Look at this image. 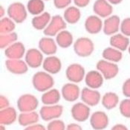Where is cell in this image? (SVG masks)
I'll return each instance as SVG.
<instances>
[{
	"label": "cell",
	"mask_w": 130,
	"mask_h": 130,
	"mask_svg": "<svg viewBox=\"0 0 130 130\" xmlns=\"http://www.w3.org/2000/svg\"><path fill=\"white\" fill-rule=\"evenodd\" d=\"M32 85L37 91L45 92L52 89L54 85V80L51 74L45 71H40L33 75Z\"/></svg>",
	"instance_id": "cell-1"
},
{
	"label": "cell",
	"mask_w": 130,
	"mask_h": 130,
	"mask_svg": "<svg viewBox=\"0 0 130 130\" xmlns=\"http://www.w3.org/2000/svg\"><path fill=\"white\" fill-rule=\"evenodd\" d=\"M74 53L80 57H88L94 51V44L93 41L88 37H79L73 44Z\"/></svg>",
	"instance_id": "cell-2"
},
{
	"label": "cell",
	"mask_w": 130,
	"mask_h": 130,
	"mask_svg": "<svg viewBox=\"0 0 130 130\" xmlns=\"http://www.w3.org/2000/svg\"><path fill=\"white\" fill-rule=\"evenodd\" d=\"M28 11L26 6L20 2L11 3L7 9L8 17L13 20L17 24L24 22L28 17Z\"/></svg>",
	"instance_id": "cell-3"
},
{
	"label": "cell",
	"mask_w": 130,
	"mask_h": 130,
	"mask_svg": "<svg viewBox=\"0 0 130 130\" xmlns=\"http://www.w3.org/2000/svg\"><path fill=\"white\" fill-rule=\"evenodd\" d=\"M96 69L100 71L104 79L106 80L115 78L119 73V67L117 63L109 62L104 59L99 60L97 62Z\"/></svg>",
	"instance_id": "cell-4"
},
{
	"label": "cell",
	"mask_w": 130,
	"mask_h": 130,
	"mask_svg": "<svg viewBox=\"0 0 130 130\" xmlns=\"http://www.w3.org/2000/svg\"><path fill=\"white\" fill-rule=\"evenodd\" d=\"M67 28V22L63 17L60 15H54L52 17L49 24L43 30V34L46 37H56L60 31L66 30Z\"/></svg>",
	"instance_id": "cell-5"
},
{
	"label": "cell",
	"mask_w": 130,
	"mask_h": 130,
	"mask_svg": "<svg viewBox=\"0 0 130 130\" xmlns=\"http://www.w3.org/2000/svg\"><path fill=\"white\" fill-rule=\"evenodd\" d=\"M39 105L38 99L33 94H25L17 100V108L21 112H30L37 109Z\"/></svg>",
	"instance_id": "cell-6"
},
{
	"label": "cell",
	"mask_w": 130,
	"mask_h": 130,
	"mask_svg": "<svg viewBox=\"0 0 130 130\" xmlns=\"http://www.w3.org/2000/svg\"><path fill=\"white\" fill-rule=\"evenodd\" d=\"M85 68L79 63H71L66 69V77L69 81L79 83L85 79Z\"/></svg>",
	"instance_id": "cell-7"
},
{
	"label": "cell",
	"mask_w": 130,
	"mask_h": 130,
	"mask_svg": "<svg viewBox=\"0 0 130 130\" xmlns=\"http://www.w3.org/2000/svg\"><path fill=\"white\" fill-rule=\"evenodd\" d=\"M63 111L61 105H45L41 108L40 115L41 118L45 121H51L59 118Z\"/></svg>",
	"instance_id": "cell-8"
},
{
	"label": "cell",
	"mask_w": 130,
	"mask_h": 130,
	"mask_svg": "<svg viewBox=\"0 0 130 130\" xmlns=\"http://www.w3.org/2000/svg\"><path fill=\"white\" fill-rule=\"evenodd\" d=\"M25 61L28 64V67L31 69H38L42 66L44 57L43 54L40 49L32 48L26 51L25 55Z\"/></svg>",
	"instance_id": "cell-9"
},
{
	"label": "cell",
	"mask_w": 130,
	"mask_h": 130,
	"mask_svg": "<svg viewBox=\"0 0 130 130\" xmlns=\"http://www.w3.org/2000/svg\"><path fill=\"white\" fill-rule=\"evenodd\" d=\"M5 65L7 70L16 75H22L26 74L29 68L26 62L22 60V59H7Z\"/></svg>",
	"instance_id": "cell-10"
},
{
	"label": "cell",
	"mask_w": 130,
	"mask_h": 130,
	"mask_svg": "<svg viewBox=\"0 0 130 130\" xmlns=\"http://www.w3.org/2000/svg\"><path fill=\"white\" fill-rule=\"evenodd\" d=\"M121 20L118 15H111L103 21V31L106 36H112L120 30Z\"/></svg>",
	"instance_id": "cell-11"
},
{
	"label": "cell",
	"mask_w": 130,
	"mask_h": 130,
	"mask_svg": "<svg viewBox=\"0 0 130 130\" xmlns=\"http://www.w3.org/2000/svg\"><path fill=\"white\" fill-rule=\"evenodd\" d=\"M5 56L7 57V59H22L23 57H25L26 49L25 47V45L21 42H15L14 43L11 44L8 48L4 49Z\"/></svg>",
	"instance_id": "cell-12"
},
{
	"label": "cell",
	"mask_w": 130,
	"mask_h": 130,
	"mask_svg": "<svg viewBox=\"0 0 130 130\" xmlns=\"http://www.w3.org/2000/svg\"><path fill=\"white\" fill-rule=\"evenodd\" d=\"M71 116L78 122H84L89 118L90 108L84 103H77L71 107Z\"/></svg>",
	"instance_id": "cell-13"
},
{
	"label": "cell",
	"mask_w": 130,
	"mask_h": 130,
	"mask_svg": "<svg viewBox=\"0 0 130 130\" xmlns=\"http://www.w3.org/2000/svg\"><path fill=\"white\" fill-rule=\"evenodd\" d=\"M80 98L83 103H86L89 106H97L101 98L100 92L98 91L89 87H85L82 89Z\"/></svg>",
	"instance_id": "cell-14"
},
{
	"label": "cell",
	"mask_w": 130,
	"mask_h": 130,
	"mask_svg": "<svg viewBox=\"0 0 130 130\" xmlns=\"http://www.w3.org/2000/svg\"><path fill=\"white\" fill-rule=\"evenodd\" d=\"M61 94L65 100L68 102H74L79 98L81 91L77 83L70 82L66 83L62 87Z\"/></svg>",
	"instance_id": "cell-15"
},
{
	"label": "cell",
	"mask_w": 130,
	"mask_h": 130,
	"mask_svg": "<svg viewBox=\"0 0 130 130\" xmlns=\"http://www.w3.org/2000/svg\"><path fill=\"white\" fill-rule=\"evenodd\" d=\"M93 11L100 18H107L112 15L113 7L107 0H96L93 5Z\"/></svg>",
	"instance_id": "cell-16"
},
{
	"label": "cell",
	"mask_w": 130,
	"mask_h": 130,
	"mask_svg": "<svg viewBox=\"0 0 130 130\" xmlns=\"http://www.w3.org/2000/svg\"><path fill=\"white\" fill-rule=\"evenodd\" d=\"M57 44L56 40L51 37H42L38 42V48L43 54L47 56L54 55L57 51Z\"/></svg>",
	"instance_id": "cell-17"
},
{
	"label": "cell",
	"mask_w": 130,
	"mask_h": 130,
	"mask_svg": "<svg viewBox=\"0 0 130 130\" xmlns=\"http://www.w3.org/2000/svg\"><path fill=\"white\" fill-rule=\"evenodd\" d=\"M86 30L90 34H98L103 30V22L100 17L97 15H90L88 17L84 23Z\"/></svg>",
	"instance_id": "cell-18"
},
{
	"label": "cell",
	"mask_w": 130,
	"mask_h": 130,
	"mask_svg": "<svg viewBox=\"0 0 130 130\" xmlns=\"http://www.w3.org/2000/svg\"><path fill=\"white\" fill-rule=\"evenodd\" d=\"M84 80L87 87L98 89L103 86L105 79L98 70H91L86 73Z\"/></svg>",
	"instance_id": "cell-19"
},
{
	"label": "cell",
	"mask_w": 130,
	"mask_h": 130,
	"mask_svg": "<svg viewBox=\"0 0 130 130\" xmlns=\"http://www.w3.org/2000/svg\"><path fill=\"white\" fill-rule=\"evenodd\" d=\"M90 124L94 130H103L109 125V118L103 111H95L91 116Z\"/></svg>",
	"instance_id": "cell-20"
},
{
	"label": "cell",
	"mask_w": 130,
	"mask_h": 130,
	"mask_svg": "<svg viewBox=\"0 0 130 130\" xmlns=\"http://www.w3.org/2000/svg\"><path fill=\"white\" fill-rule=\"evenodd\" d=\"M42 68L46 72L53 74H57L62 69V62L59 57L51 55L48 56L44 59L42 63Z\"/></svg>",
	"instance_id": "cell-21"
},
{
	"label": "cell",
	"mask_w": 130,
	"mask_h": 130,
	"mask_svg": "<svg viewBox=\"0 0 130 130\" xmlns=\"http://www.w3.org/2000/svg\"><path fill=\"white\" fill-rule=\"evenodd\" d=\"M109 44L111 47H114L123 52L128 50L130 45V41L129 37L123 35L122 33H117L111 36Z\"/></svg>",
	"instance_id": "cell-22"
},
{
	"label": "cell",
	"mask_w": 130,
	"mask_h": 130,
	"mask_svg": "<svg viewBox=\"0 0 130 130\" xmlns=\"http://www.w3.org/2000/svg\"><path fill=\"white\" fill-rule=\"evenodd\" d=\"M52 17L50 13L45 11L37 16H34L31 20V25L34 29L37 30H44L49 24Z\"/></svg>",
	"instance_id": "cell-23"
},
{
	"label": "cell",
	"mask_w": 130,
	"mask_h": 130,
	"mask_svg": "<svg viewBox=\"0 0 130 130\" xmlns=\"http://www.w3.org/2000/svg\"><path fill=\"white\" fill-rule=\"evenodd\" d=\"M65 21L70 25H74L80 21L81 18V11L77 6H69L66 8L63 13Z\"/></svg>",
	"instance_id": "cell-24"
},
{
	"label": "cell",
	"mask_w": 130,
	"mask_h": 130,
	"mask_svg": "<svg viewBox=\"0 0 130 130\" xmlns=\"http://www.w3.org/2000/svg\"><path fill=\"white\" fill-rule=\"evenodd\" d=\"M55 40L61 48H68L74 44V37L70 31L67 30H62L57 34Z\"/></svg>",
	"instance_id": "cell-25"
},
{
	"label": "cell",
	"mask_w": 130,
	"mask_h": 130,
	"mask_svg": "<svg viewBox=\"0 0 130 130\" xmlns=\"http://www.w3.org/2000/svg\"><path fill=\"white\" fill-rule=\"evenodd\" d=\"M17 118V111L13 107H7L0 111V123L5 126L13 123Z\"/></svg>",
	"instance_id": "cell-26"
},
{
	"label": "cell",
	"mask_w": 130,
	"mask_h": 130,
	"mask_svg": "<svg viewBox=\"0 0 130 130\" xmlns=\"http://www.w3.org/2000/svg\"><path fill=\"white\" fill-rule=\"evenodd\" d=\"M40 115L36 111L22 112L18 117V122L22 126H29L37 123L39 120Z\"/></svg>",
	"instance_id": "cell-27"
},
{
	"label": "cell",
	"mask_w": 130,
	"mask_h": 130,
	"mask_svg": "<svg viewBox=\"0 0 130 130\" xmlns=\"http://www.w3.org/2000/svg\"><path fill=\"white\" fill-rule=\"evenodd\" d=\"M102 57L104 60L115 63H118L123 59V52L114 47H107L102 52Z\"/></svg>",
	"instance_id": "cell-28"
},
{
	"label": "cell",
	"mask_w": 130,
	"mask_h": 130,
	"mask_svg": "<svg viewBox=\"0 0 130 130\" xmlns=\"http://www.w3.org/2000/svg\"><path fill=\"white\" fill-rule=\"evenodd\" d=\"M60 93L56 89H51L45 91L42 97V103L45 105H56L60 100Z\"/></svg>",
	"instance_id": "cell-29"
},
{
	"label": "cell",
	"mask_w": 130,
	"mask_h": 130,
	"mask_svg": "<svg viewBox=\"0 0 130 130\" xmlns=\"http://www.w3.org/2000/svg\"><path fill=\"white\" fill-rule=\"evenodd\" d=\"M28 13L33 16H37L45 12V1L44 0H28L27 5Z\"/></svg>",
	"instance_id": "cell-30"
},
{
	"label": "cell",
	"mask_w": 130,
	"mask_h": 130,
	"mask_svg": "<svg viewBox=\"0 0 130 130\" xmlns=\"http://www.w3.org/2000/svg\"><path fill=\"white\" fill-rule=\"evenodd\" d=\"M101 102L103 107L110 110L118 106L119 103V97L115 92H107L103 96Z\"/></svg>",
	"instance_id": "cell-31"
},
{
	"label": "cell",
	"mask_w": 130,
	"mask_h": 130,
	"mask_svg": "<svg viewBox=\"0 0 130 130\" xmlns=\"http://www.w3.org/2000/svg\"><path fill=\"white\" fill-rule=\"evenodd\" d=\"M16 22L9 17H4L0 20V34H9L14 32L16 28Z\"/></svg>",
	"instance_id": "cell-32"
},
{
	"label": "cell",
	"mask_w": 130,
	"mask_h": 130,
	"mask_svg": "<svg viewBox=\"0 0 130 130\" xmlns=\"http://www.w3.org/2000/svg\"><path fill=\"white\" fill-rule=\"evenodd\" d=\"M18 35L16 32L0 34V48L5 49L11 44L17 41Z\"/></svg>",
	"instance_id": "cell-33"
},
{
	"label": "cell",
	"mask_w": 130,
	"mask_h": 130,
	"mask_svg": "<svg viewBox=\"0 0 130 130\" xmlns=\"http://www.w3.org/2000/svg\"><path fill=\"white\" fill-rule=\"evenodd\" d=\"M119 109L123 117L130 118V98L124 99L120 102Z\"/></svg>",
	"instance_id": "cell-34"
},
{
	"label": "cell",
	"mask_w": 130,
	"mask_h": 130,
	"mask_svg": "<svg viewBox=\"0 0 130 130\" xmlns=\"http://www.w3.org/2000/svg\"><path fill=\"white\" fill-rule=\"evenodd\" d=\"M47 130H66V126L62 120L55 119L48 124Z\"/></svg>",
	"instance_id": "cell-35"
},
{
	"label": "cell",
	"mask_w": 130,
	"mask_h": 130,
	"mask_svg": "<svg viewBox=\"0 0 130 130\" xmlns=\"http://www.w3.org/2000/svg\"><path fill=\"white\" fill-rule=\"evenodd\" d=\"M120 30L123 35L130 37V17H126L121 21Z\"/></svg>",
	"instance_id": "cell-36"
},
{
	"label": "cell",
	"mask_w": 130,
	"mask_h": 130,
	"mask_svg": "<svg viewBox=\"0 0 130 130\" xmlns=\"http://www.w3.org/2000/svg\"><path fill=\"white\" fill-rule=\"evenodd\" d=\"M71 2L72 0H53L54 7L59 10L66 9L69 7Z\"/></svg>",
	"instance_id": "cell-37"
},
{
	"label": "cell",
	"mask_w": 130,
	"mask_h": 130,
	"mask_svg": "<svg viewBox=\"0 0 130 130\" xmlns=\"http://www.w3.org/2000/svg\"><path fill=\"white\" fill-rule=\"evenodd\" d=\"M122 92L126 98H130V78L124 81L122 86Z\"/></svg>",
	"instance_id": "cell-38"
},
{
	"label": "cell",
	"mask_w": 130,
	"mask_h": 130,
	"mask_svg": "<svg viewBox=\"0 0 130 130\" xmlns=\"http://www.w3.org/2000/svg\"><path fill=\"white\" fill-rule=\"evenodd\" d=\"M73 2L75 6L78 7L79 8H83L89 5L91 0H73Z\"/></svg>",
	"instance_id": "cell-39"
},
{
	"label": "cell",
	"mask_w": 130,
	"mask_h": 130,
	"mask_svg": "<svg viewBox=\"0 0 130 130\" xmlns=\"http://www.w3.org/2000/svg\"><path fill=\"white\" fill-rule=\"evenodd\" d=\"M9 105H10V103H9L8 99L4 95H1L0 96V109H3L7 107H9Z\"/></svg>",
	"instance_id": "cell-40"
},
{
	"label": "cell",
	"mask_w": 130,
	"mask_h": 130,
	"mask_svg": "<svg viewBox=\"0 0 130 130\" xmlns=\"http://www.w3.org/2000/svg\"><path fill=\"white\" fill-rule=\"evenodd\" d=\"M24 130H47L45 129V127L42 125V124H34L29 126H27Z\"/></svg>",
	"instance_id": "cell-41"
},
{
	"label": "cell",
	"mask_w": 130,
	"mask_h": 130,
	"mask_svg": "<svg viewBox=\"0 0 130 130\" xmlns=\"http://www.w3.org/2000/svg\"><path fill=\"white\" fill-rule=\"evenodd\" d=\"M66 130H83L82 127L80 125L76 124V123H71L67 126Z\"/></svg>",
	"instance_id": "cell-42"
},
{
	"label": "cell",
	"mask_w": 130,
	"mask_h": 130,
	"mask_svg": "<svg viewBox=\"0 0 130 130\" xmlns=\"http://www.w3.org/2000/svg\"><path fill=\"white\" fill-rule=\"evenodd\" d=\"M111 130H129L127 127L123 124H116L115 125Z\"/></svg>",
	"instance_id": "cell-43"
},
{
	"label": "cell",
	"mask_w": 130,
	"mask_h": 130,
	"mask_svg": "<svg viewBox=\"0 0 130 130\" xmlns=\"http://www.w3.org/2000/svg\"><path fill=\"white\" fill-rule=\"evenodd\" d=\"M107 1L112 5H117L120 4L123 0H107Z\"/></svg>",
	"instance_id": "cell-44"
},
{
	"label": "cell",
	"mask_w": 130,
	"mask_h": 130,
	"mask_svg": "<svg viewBox=\"0 0 130 130\" xmlns=\"http://www.w3.org/2000/svg\"><path fill=\"white\" fill-rule=\"evenodd\" d=\"M5 8H4L2 5H1V6H0V17L2 18V17H5Z\"/></svg>",
	"instance_id": "cell-45"
},
{
	"label": "cell",
	"mask_w": 130,
	"mask_h": 130,
	"mask_svg": "<svg viewBox=\"0 0 130 130\" xmlns=\"http://www.w3.org/2000/svg\"><path fill=\"white\" fill-rule=\"evenodd\" d=\"M0 130H5V125H2V124H1V126H0Z\"/></svg>",
	"instance_id": "cell-46"
},
{
	"label": "cell",
	"mask_w": 130,
	"mask_h": 130,
	"mask_svg": "<svg viewBox=\"0 0 130 130\" xmlns=\"http://www.w3.org/2000/svg\"><path fill=\"white\" fill-rule=\"evenodd\" d=\"M128 52H129V54H130V45L129 46V48H128Z\"/></svg>",
	"instance_id": "cell-47"
},
{
	"label": "cell",
	"mask_w": 130,
	"mask_h": 130,
	"mask_svg": "<svg viewBox=\"0 0 130 130\" xmlns=\"http://www.w3.org/2000/svg\"><path fill=\"white\" fill-rule=\"evenodd\" d=\"M44 1H49V0H44Z\"/></svg>",
	"instance_id": "cell-48"
}]
</instances>
